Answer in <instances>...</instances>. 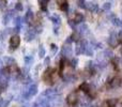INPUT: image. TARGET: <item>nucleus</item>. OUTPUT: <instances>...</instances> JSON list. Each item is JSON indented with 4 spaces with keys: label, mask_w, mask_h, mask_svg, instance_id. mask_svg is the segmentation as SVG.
<instances>
[{
    "label": "nucleus",
    "mask_w": 122,
    "mask_h": 107,
    "mask_svg": "<svg viewBox=\"0 0 122 107\" xmlns=\"http://www.w3.org/2000/svg\"><path fill=\"white\" fill-rule=\"evenodd\" d=\"M107 42H108V45H109L110 47H117L119 44V34H117L116 32L112 31Z\"/></svg>",
    "instance_id": "obj_1"
},
{
    "label": "nucleus",
    "mask_w": 122,
    "mask_h": 107,
    "mask_svg": "<svg viewBox=\"0 0 122 107\" xmlns=\"http://www.w3.org/2000/svg\"><path fill=\"white\" fill-rule=\"evenodd\" d=\"M66 103L71 106H74L78 102V94L76 91H72L66 95Z\"/></svg>",
    "instance_id": "obj_2"
},
{
    "label": "nucleus",
    "mask_w": 122,
    "mask_h": 107,
    "mask_svg": "<svg viewBox=\"0 0 122 107\" xmlns=\"http://www.w3.org/2000/svg\"><path fill=\"white\" fill-rule=\"evenodd\" d=\"M61 54H62L63 58H70L71 56H73V48L70 44H64L61 49Z\"/></svg>",
    "instance_id": "obj_3"
},
{
    "label": "nucleus",
    "mask_w": 122,
    "mask_h": 107,
    "mask_svg": "<svg viewBox=\"0 0 122 107\" xmlns=\"http://www.w3.org/2000/svg\"><path fill=\"white\" fill-rule=\"evenodd\" d=\"M121 84H122V78L120 76H115V77L109 82V87L112 89H117L121 86Z\"/></svg>",
    "instance_id": "obj_4"
},
{
    "label": "nucleus",
    "mask_w": 122,
    "mask_h": 107,
    "mask_svg": "<svg viewBox=\"0 0 122 107\" xmlns=\"http://www.w3.org/2000/svg\"><path fill=\"white\" fill-rule=\"evenodd\" d=\"M19 44H20V38H19L17 34L11 36V39H10V46H11V48H12V49L17 48V47L19 46Z\"/></svg>",
    "instance_id": "obj_5"
},
{
    "label": "nucleus",
    "mask_w": 122,
    "mask_h": 107,
    "mask_svg": "<svg viewBox=\"0 0 122 107\" xmlns=\"http://www.w3.org/2000/svg\"><path fill=\"white\" fill-rule=\"evenodd\" d=\"M36 28H31V29L27 30V31L25 32V40L27 41V42H30V41H32L36 38Z\"/></svg>",
    "instance_id": "obj_6"
},
{
    "label": "nucleus",
    "mask_w": 122,
    "mask_h": 107,
    "mask_svg": "<svg viewBox=\"0 0 122 107\" xmlns=\"http://www.w3.org/2000/svg\"><path fill=\"white\" fill-rule=\"evenodd\" d=\"M86 9L92 13L99 12V5H97L95 2H88V3H86Z\"/></svg>",
    "instance_id": "obj_7"
},
{
    "label": "nucleus",
    "mask_w": 122,
    "mask_h": 107,
    "mask_svg": "<svg viewBox=\"0 0 122 107\" xmlns=\"http://www.w3.org/2000/svg\"><path fill=\"white\" fill-rule=\"evenodd\" d=\"M76 31L79 32L81 36H86V34H89V27L86 25V24H82V25H80L78 28H76Z\"/></svg>",
    "instance_id": "obj_8"
},
{
    "label": "nucleus",
    "mask_w": 122,
    "mask_h": 107,
    "mask_svg": "<svg viewBox=\"0 0 122 107\" xmlns=\"http://www.w3.org/2000/svg\"><path fill=\"white\" fill-rule=\"evenodd\" d=\"M23 23H26V24H28V23H31L32 20H33V12H32L31 10H28L27 11V13H26V15L24 16V18H23Z\"/></svg>",
    "instance_id": "obj_9"
},
{
    "label": "nucleus",
    "mask_w": 122,
    "mask_h": 107,
    "mask_svg": "<svg viewBox=\"0 0 122 107\" xmlns=\"http://www.w3.org/2000/svg\"><path fill=\"white\" fill-rule=\"evenodd\" d=\"M28 92H29L30 97H33L38 93V85L31 84L30 86H28Z\"/></svg>",
    "instance_id": "obj_10"
},
{
    "label": "nucleus",
    "mask_w": 122,
    "mask_h": 107,
    "mask_svg": "<svg viewBox=\"0 0 122 107\" xmlns=\"http://www.w3.org/2000/svg\"><path fill=\"white\" fill-rule=\"evenodd\" d=\"M13 13H14V11H9L8 13H5V14H4L3 19H2V21H3L4 25H6V24L10 23L11 18H12V17L14 16V14H13Z\"/></svg>",
    "instance_id": "obj_11"
},
{
    "label": "nucleus",
    "mask_w": 122,
    "mask_h": 107,
    "mask_svg": "<svg viewBox=\"0 0 122 107\" xmlns=\"http://www.w3.org/2000/svg\"><path fill=\"white\" fill-rule=\"evenodd\" d=\"M3 62H4V64H6V66H14L16 64L14 58H12V57H4Z\"/></svg>",
    "instance_id": "obj_12"
},
{
    "label": "nucleus",
    "mask_w": 122,
    "mask_h": 107,
    "mask_svg": "<svg viewBox=\"0 0 122 107\" xmlns=\"http://www.w3.org/2000/svg\"><path fill=\"white\" fill-rule=\"evenodd\" d=\"M72 40H73V42H76V43H79L80 41H81V34L79 33V32L77 31H74L73 34L71 36Z\"/></svg>",
    "instance_id": "obj_13"
},
{
    "label": "nucleus",
    "mask_w": 122,
    "mask_h": 107,
    "mask_svg": "<svg viewBox=\"0 0 122 107\" xmlns=\"http://www.w3.org/2000/svg\"><path fill=\"white\" fill-rule=\"evenodd\" d=\"M85 17L82 14H80V13H76L75 16H74V23L77 25V24H81L82 21H84Z\"/></svg>",
    "instance_id": "obj_14"
},
{
    "label": "nucleus",
    "mask_w": 122,
    "mask_h": 107,
    "mask_svg": "<svg viewBox=\"0 0 122 107\" xmlns=\"http://www.w3.org/2000/svg\"><path fill=\"white\" fill-rule=\"evenodd\" d=\"M79 90L87 94V93L89 92V90H90V85L87 84V82H82V84H80V86H79Z\"/></svg>",
    "instance_id": "obj_15"
},
{
    "label": "nucleus",
    "mask_w": 122,
    "mask_h": 107,
    "mask_svg": "<svg viewBox=\"0 0 122 107\" xmlns=\"http://www.w3.org/2000/svg\"><path fill=\"white\" fill-rule=\"evenodd\" d=\"M48 2H49V0H39V4H40V6H41V9H42V11L46 12L47 5H48Z\"/></svg>",
    "instance_id": "obj_16"
},
{
    "label": "nucleus",
    "mask_w": 122,
    "mask_h": 107,
    "mask_svg": "<svg viewBox=\"0 0 122 107\" xmlns=\"http://www.w3.org/2000/svg\"><path fill=\"white\" fill-rule=\"evenodd\" d=\"M51 20L53 21L55 25H58L59 26L60 25V23H61V18H60V16L59 15H57V14H55V15H53V16L51 17Z\"/></svg>",
    "instance_id": "obj_17"
},
{
    "label": "nucleus",
    "mask_w": 122,
    "mask_h": 107,
    "mask_svg": "<svg viewBox=\"0 0 122 107\" xmlns=\"http://www.w3.org/2000/svg\"><path fill=\"white\" fill-rule=\"evenodd\" d=\"M85 55H86V56H89V57L93 56V47L91 46L90 44H88V46H87L86 51H85Z\"/></svg>",
    "instance_id": "obj_18"
},
{
    "label": "nucleus",
    "mask_w": 122,
    "mask_h": 107,
    "mask_svg": "<svg viewBox=\"0 0 122 107\" xmlns=\"http://www.w3.org/2000/svg\"><path fill=\"white\" fill-rule=\"evenodd\" d=\"M103 54H104V57H105L106 59H112L114 58V54H112V51H110V49H105Z\"/></svg>",
    "instance_id": "obj_19"
},
{
    "label": "nucleus",
    "mask_w": 122,
    "mask_h": 107,
    "mask_svg": "<svg viewBox=\"0 0 122 107\" xmlns=\"http://www.w3.org/2000/svg\"><path fill=\"white\" fill-rule=\"evenodd\" d=\"M106 102H107V104L109 107H116L117 103H118V100L117 99H108Z\"/></svg>",
    "instance_id": "obj_20"
},
{
    "label": "nucleus",
    "mask_w": 122,
    "mask_h": 107,
    "mask_svg": "<svg viewBox=\"0 0 122 107\" xmlns=\"http://www.w3.org/2000/svg\"><path fill=\"white\" fill-rule=\"evenodd\" d=\"M39 57L40 58H45V54H46V51H45V48L43 45H40V47H39Z\"/></svg>",
    "instance_id": "obj_21"
},
{
    "label": "nucleus",
    "mask_w": 122,
    "mask_h": 107,
    "mask_svg": "<svg viewBox=\"0 0 122 107\" xmlns=\"http://www.w3.org/2000/svg\"><path fill=\"white\" fill-rule=\"evenodd\" d=\"M32 62H33V57L32 56H26L25 57V64L27 65V66H29L30 64H32Z\"/></svg>",
    "instance_id": "obj_22"
},
{
    "label": "nucleus",
    "mask_w": 122,
    "mask_h": 107,
    "mask_svg": "<svg viewBox=\"0 0 122 107\" xmlns=\"http://www.w3.org/2000/svg\"><path fill=\"white\" fill-rule=\"evenodd\" d=\"M110 8H112V4H110L109 2H105V3L103 4V6H102V11L108 12V11H110Z\"/></svg>",
    "instance_id": "obj_23"
},
{
    "label": "nucleus",
    "mask_w": 122,
    "mask_h": 107,
    "mask_svg": "<svg viewBox=\"0 0 122 107\" xmlns=\"http://www.w3.org/2000/svg\"><path fill=\"white\" fill-rule=\"evenodd\" d=\"M112 24H114L115 26H118V27H121V20H120L119 18H117L116 16H115L114 18L112 19Z\"/></svg>",
    "instance_id": "obj_24"
},
{
    "label": "nucleus",
    "mask_w": 122,
    "mask_h": 107,
    "mask_svg": "<svg viewBox=\"0 0 122 107\" xmlns=\"http://www.w3.org/2000/svg\"><path fill=\"white\" fill-rule=\"evenodd\" d=\"M77 63H78V59L77 58H73L71 60V66L75 69V67L77 66Z\"/></svg>",
    "instance_id": "obj_25"
},
{
    "label": "nucleus",
    "mask_w": 122,
    "mask_h": 107,
    "mask_svg": "<svg viewBox=\"0 0 122 107\" xmlns=\"http://www.w3.org/2000/svg\"><path fill=\"white\" fill-rule=\"evenodd\" d=\"M23 9H24V6H23V4H21V2H17L16 4H15V10L16 11H23Z\"/></svg>",
    "instance_id": "obj_26"
},
{
    "label": "nucleus",
    "mask_w": 122,
    "mask_h": 107,
    "mask_svg": "<svg viewBox=\"0 0 122 107\" xmlns=\"http://www.w3.org/2000/svg\"><path fill=\"white\" fill-rule=\"evenodd\" d=\"M51 54L55 55V54H57V51H58V46L57 45H55V44H51Z\"/></svg>",
    "instance_id": "obj_27"
},
{
    "label": "nucleus",
    "mask_w": 122,
    "mask_h": 107,
    "mask_svg": "<svg viewBox=\"0 0 122 107\" xmlns=\"http://www.w3.org/2000/svg\"><path fill=\"white\" fill-rule=\"evenodd\" d=\"M60 10L62 11V12H67V10H69V4H67V2L60 6Z\"/></svg>",
    "instance_id": "obj_28"
},
{
    "label": "nucleus",
    "mask_w": 122,
    "mask_h": 107,
    "mask_svg": "<svg viewBox=\"0 0 122 107\" xmlns=\"http://www.w3.org/2000/svg\"><path fill=\"white\" fill-rule=\"evenodd\" d=\"M75 54L76 55H81L82 54L81 48H80V46H79V44H78V43H77V45H76V47H75Z\"/></svg>",
    "instance_id": "obj_29"
},
{
    "label": "nucleus",
    "mask_w": 122,
    "mask_h": 107,
    "mask_svg": "<svg viewBox=\"0 0 122 107\" xmlns=\"http://www.w3.org/2000/svg\"><path fill=\"white\" fill-rule=\"evenodd\" d=\"M78 5L82 9H86V2H85V0H78Z\"/></svg>",
    "instance_id": "obj_30"
},
{
    "label": "nucleus",
    "mask_w": 122,
    "mask_h": 107,
    "mask_svg": "<svg viewBox=\"0 0 122 107\" xmlns=\"http://www.w3.org/2000/svg\"><path fill=\"white\" fill-rule=\"evenodd\" d=\"M56 2H57V4L59 6H61L62 4H64V3H66L67 2V0H56Z\"/></svg>",
    "instance_id": "obj_31"
},
{
    "label": "nucleus",
    "mask_w": 122,
    "mask_h": 107,
    "mask_svg": "<svg viewBox=\"0 0 122 107\" xmlns=\"http://www.w3.org/2000/svg\"><path fill=\"white\" fill-rule=\"evenodd\" d=\"M69 25L71 26V27L73 28L74 30H76V24L74 23V20H70V21H69Z\"/></svg>",
    "instance_id": "obj_32"
},
{
    "label": "nucleus",
    "mask_w": 122,
    "mask_h": 107,
    "mask_svg": "<svg viewBox=\"0 0 122 107\" xmlns=\"http://www.w3.org/2000/svg\"><path fill=\"white\" fill-rule=\"evenodd\" d=\"M49 62H51V59H49V57H45V58H44V64L45 65H48Z\"/></svg>",
    "instance_id": "obj_33"
},
{
    "label": "nucleus",
    "mask_w": 122,
    "mask_h": 107,
    "mask_svg": "<svg viewBox=\"0 0 122 107\" xmlns=\"http://www.w3.org/2000/svg\"><path fill=\"white\" fill-rule=\"evenodd\" d=\"M72 42H73L72 38H71V36H69V38L66 39V41H65V44H70V45H71V43H72Z\"/></svg>",
    "instance_id": "obj_34"
},
{
    "label": "nucleus",
    "mask_w": 122,
    "mask_h": 107,
    "mask_svg": "<svg viewBox=\"0 0 122 107\" xmlns=\"http://www.w3.org/2000/svg\"><path fill=\"white\" fill-rule=\"evenodd\" d=\"M54 32H55L56 34H58V33H59V28H58V27H55V28H54Z\"/></svg>",
    "instance_id": "obj_35"
},
{
    "label": "nucleus",
    "mask_w": 122,
    "mask_h": 107,
    "mask_svg": "<svg viewBox=\"0 0 122 107\" xmlns=\"http://www.w3.org/2000/svg\"><path fill=\"white\" fill-rule=\"evenodd\" d=\"M101 107H109L108 106V104H107V102H104L103 104H102V106Z\"/></svg>",
    "instance_id": "obj_36"
},
{
    "label": "nucleus",
    "mask_w": 122,
    "mask_h": 107,
    "mask_svg": "<svg viewBox=\"0 0 122 107\" xmlns=\"http://www.w3.org/2000/svg\"><path fill=\"white\" fill-rule=\"evenodd\" d=\"M0 39H1V33H0ZM1 40H2V39H1Z\"/></svg>",
    "instance_id": "obj_37"
},
{
    "label": "nucleus",
    "mask_w": 122,
    "mask_h": 107,
    "mask_svg": "<svg viewBox=\"0 0 122 107\" xmlns=\"http://www.w3.org/2000/svg\"><path fill=\"white\" fill-rule=\"evenodd\" d=\"M23 107H25V106H23Z\"/></svg>",
    "instance_id": "obj_38"
}]
</instances>
